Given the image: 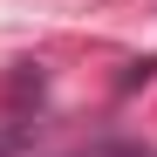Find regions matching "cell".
<instances>
[{"instance_id": "obj_1", "label": "cell", "mask_w": 157, "mask_h": 157, "mask_svg": "<svg viewBox=\"0 0 157 157\" xmlns=\"http://www.w3.org/2000/svg\"><path fill=\"white\" fill-rule=\"evenodd\" d=\"M21 144H28V130H0V157H14Z\"/></svg>"}]
</instances>
